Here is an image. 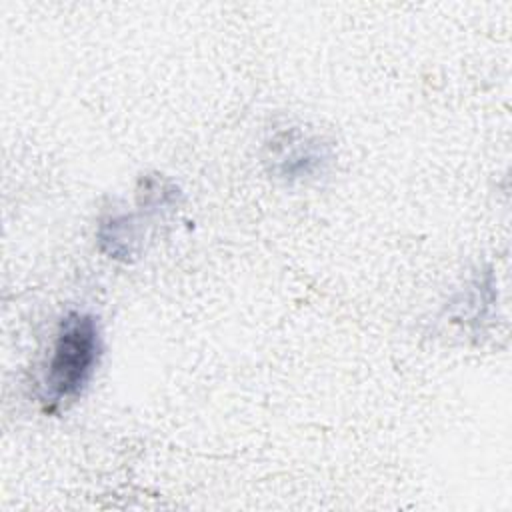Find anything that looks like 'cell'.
I'll return each instance as SVG.
<instances>
[{"mask_svg": "<svg viewBox=\"0 0 512 512\" xmlns=\"http://www.w3.org/2000/svg\"><path fill=\"white\" fill-rule=\"evenodd\" d=\"M292 150H286L280 154L278 162L282 164V174L288 178H304L314 172L324 162L322 148L316 146V142H310L308 138H300L298 142H292Z\"/></svg>", "mask_w": 512, "mask_h": 512, "instance_id": "cell-2", "label": "cell"}, {"mask_svg": "<svg viewBox=\"0 0 512 512\" xmlns=\"http://www.w3.org/2000/svg\"><path fill=\"white\" fill-rule=\"evenodd\" d=\"M100 334L90 314L68 312L56 332L52 356L44 376V402L48 408L76 398L100 358Z\"/></svg>", "mask_w": 512, "mask_h": 512, "instance_id": "cell-1", "label": "cell"}]
</instances>
